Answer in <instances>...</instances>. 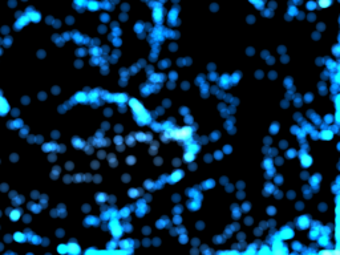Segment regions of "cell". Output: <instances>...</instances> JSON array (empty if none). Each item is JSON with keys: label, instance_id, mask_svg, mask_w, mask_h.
Returning <instances> with one entry per match:
<instances>
[{"label": "cell", "instance_id": "cell-1", "mask_svg": "<svg viewBox=\"0 0 340 255\" xmlns=\"http://www.w3.org/2000/svg\"><path fill=\"white\" fill-rule=\"evenodd\" d=\"M175 140H185L189 136L192 134V130L190 128H182V129H178V130H173V132H169Z\"/></svg>", "mask_w": 340, "mask_h": 255}]
</instances>
